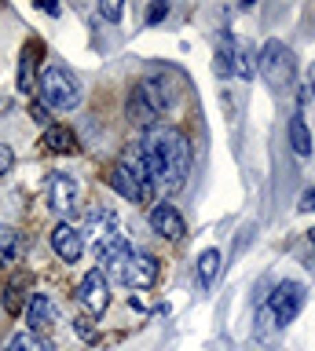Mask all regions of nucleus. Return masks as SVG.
<instances>
[{"label": "nucleus", "instance_id": "obj_27", "mask_svg": "<svg viewBox=\"0 0 315 351\" xmlns=\"http://www.w3.org/2000/svg\"><path fill=\"white\" fill-rule=\"evenodd\" d=\"M308 241H312V245H315V230H312V234H308Z\"/></svg>", "mask_w": 315, "mask_h": 351}, {"label": "nucleus", "instance_id": "obj_26", "mask_svg": "<svg viewBox=\"0 0 315 351\" xmlns=\"http://www.w3.org/2000/svg\"><path fill=\"white\" fill-rule=\"evenodd\" d=\"M301 213H315V186L301 194Z\"/></svg>", "mask_w": 315, "mask_h": 351}, {"label": "nucleus", "instance_id": "obj_11", "mask_svg": "<svg viewBox=\"0 0 315 351\" xmlns=\"http://www.w3.org/2000/svg\"><path fill=\"white\" fill-rule=\"evenodd\" d=\"M150 227H154V234H161L165 241H180L183 234H187V223H183L180 208L176 205H154L150 208Z\"/></svg>", "mask_w": 315, "mask_h": 351}, {"label": "nucleus", "instance_id": "obj_24", "mask_svg": "<svg viewBox=\"0 0 315 351\" xmlns=\"http://www.w3.org/2000/svg\"><path fill=\"white\" fill-rule=\"evenodd\" d=\"M100 15L110 19V22H117V19H121V4H100Z\"/></svg>", "mask_w": 315, "mask_h": 351}, {"label": "nucleus", "instance_id": "obj_19", "mask_svg": "<svg viewBox=\"0 0 315 351\" xmlns=\"http://www.w3.org/2000/svg\"><path fill=\"white\" fill-rule=\"evenodd\" d=\"M231 48H235V40H231V33H220V48H216V62H213V70L216 77H231Z\"/></svg>", "mask_w": 315, "mask_h": 351}, {"label": "nucleus", "instance_id": "obj_22", "mask_svg": "<svg viewBox=\"0 0 315 351\" xmlns=\"http://www.w3.org/2000/svg\"><path fill=\"white\" fill-rule=\"evenodd\" d=\"M165 15H169V4H150L147 8V26H158Z\"/></svg>", "mask_w": 315, "mask_h": 351}, {"label": "nucleus", "instance_id": "obj_7", "mask_svg": "<svg viewBox=\"0 0 315 351\" xmlns=\"http://www.w3.org/2000/svg\"><path fill=\"white\" fill-rule=\"evenodd\" d=\"M264 307H268L275 329H286L304 307V285L301 282H279L275 289H271V296L264 300Z\"/></svg>", "mask_w": 315, "mask_h": 351}, {"label": "nucleus", "instance_id": "obj_17", "mask_svg": "<svg viewBox=\"0 0 315 351\" xmlns=\"http://www.w3.org/2000/svg\"><path fill=\"white\" fill-rule=\"evenodd\" d=\"M34 66H37V40H30L23 48V66H19V88H23V92H34V88H37Z\"/></svg>", "mask_w": 315, "mask_h": 351}, {"label": "nucleus", "instance_id": "obj_15", "mask_svg": "<svg viewBox=\"0 0 315 351\" xmlns=\"http://www.w3.org/2000/svg\"><path fill=\"white\" fill-rule=\"evenodd\" d=\"M220 263H224V256H220V249H205L202 256H198V282L209 289V285L216 282V274H220Z\"/></svg>", "mask_w": 315, "mask_h": 351}, {"label": "nucleus", "instance_id": "obj_5", "mask_svg": "<svg viewBox=\"0 0 315 351\" xmlns=\"http://www.w3.org/2000/svg\"><path fill=\"white\" fill-rule=\"evenodd\" d=\"M110 186L125 197L128 205H147L154 186L147 180V169L139 161V154H125V161H117L110 169Z\"/></svg>", "mask_w": 315, "mask_h": 351}, {"label": "nucleus", "instance_id": "obj_12", "mask_svg": "<svg viewBox=\"0 0 315 351\" xmlns=\"http://www.w3.org/2000/svg\"><path fill=\"white\" fill-rule=\"evenodd\" d=\"M51 249H56V256L62 263H78L81 252H84V234L73 223H59L51 230Z\"/></svg>", "mask_w": 315, "mask_h": 351}, {"label": "nucleus", "instance_id": "obj_2", "mask_svg": "<svg viewBox=\"0 0 315 351\" xmlns=\"http://www.w3.org/2000/svg\"><path fill=\"white\" fill-rule=\"evenodd\" d=\"M103 267H106L103 271L106 278L121 282V285H128V289H150V285L158 282V260L132 249V245H128L125 252H117L114 260H106Z\"/></svg>", "mask_w": 315, "mask_h": 351}, {"label": "nucleus", "instance_id": "obj_1", "mask_svg": "<svg viewBox=\"0 0 315 351\" xmlns=\"http://www.w3.org/2000/svg\"><path fill=\"white\" fill-rule=\"evenodd\" d=\"M139 161L147 169V180L154 191L176 194L183 191L191 176V143L180 128L172 125H150L143 132V143H139Z\"/></svg>", "mask_w": 315, "mask_h": 351}, {"label": "nucleus", "instance_id": "obj_10", "mask_svg": "<svg viewBox=\"0 0 315 351\" xmlns=\"http://www.w3.org/2000/svg\"><path fill=\"white\" fill-rule=\"evenodd\" d=\"M26 322H30V333H48L51 326L59 322V307L48 293H34L26 304Z\"/></svg>", "mask_w": 315, "mask_h": 351}, {"label": "nucleus", "instance_id": "obj_13", "mask_svg": "<svg viewBox=\"0 0 315 351\" xmlns=\"http://www.w3.org/2000/svg\"><path fill=\"white\" fill-rule=\"evenodd\" d=\"M45 147L51 154H73L78 150V136H73L70 128H62V125H48L45 128Z\"/></svg>", "mask_w": 315, "mask_h": 351}, {"label": "nucleus", "instance_id": "obj_20", "mask_svg": "<svg viewBox=\"0 0 315 351\" xmlns=\"http://www.w3.org/2000/svg\"><path fill=\"white\" fill-rule=\"evenodd\" d=\"M15 256H19V230L0 223V267H4V263H12Z\"/></svg>", "mask_w": 315, "mask_h": 351}, {"label": "nucleus", "instance_id": "obj_18", "mask_svg": "<svg viewBox=\"0 0 315 351\" xmlns=\"http://www.w3.org/2000/svg\"><path fill=\"white\" fill-rule=\"evenodd\" d=\"M4 351H51V348H48L45 337H37V333H30V329H26V333H15L12 340H8Z\"/></svg>", "mask_w": 315, "mask_h": 351}, {"label": "nucleus", "instance_id": "obj_14", "mask_svg": "<svg viewBox=\"0 0 315 351\" xmlns=\"http://www.w3.org/2000/svg\"><path fill=\"white\" fill-rule=\"evenodd\" d=\"M290 147L297 150L301 158H308V154H312V132H308V125H304L301 114L290 117Z\"/></svg>", "mask_w": 315, "mask_h": 351}, {"label": "nucleus", "instance_id": "obj_4", "mask_svg": "<svg viewBox=\"0 0 315 351\" xmlns=\"http://www.w3.org/2000/svg\"><path fill=\"white\" fill-rule=\"evenodd\" d=\"M40 103H45L48 110H78L81 103V84H78V77H73L67 66H48L45 73H40Z\"/></svg>", "mask_w": 315, "mask_h": 351}, {"label": "nucleus", "instance_id": "obj_3", "mask_svg": "<svg viewBox=\"0 0 315 351\" xmlns=\"http://www.w3.org/2000/svg\"><path fill=\"white\" fill-rule=\"evenodd\" d=\"M257 73L264 77V84L271 92H290L297 81V59L282 40H264V48L257 51Z\"/></svg>", "mask_w": 315, "mask_h": 351}, {"label": "nucleus", "instance_id": "obj_25", "mask_svg": "<svg viewBox=\"0 0 315 351\" xmlns=\"http://www.w3.org/2000/svg\"><path fill=\"white\" fill-rule=\"evenodd\" d=\"M30 114H34L37 125H45V128H48V106H45V103H34V110H30Z\"/></svg>", "mask_w": 315, "mask_h": 351}, {"label": "nucleus", "instance_id": "obj_21", "mask_svg": "<svg viewBox=\"0 0 315 351\" xmlns=\"http://www.w3.org/2000/svg\"><path fill=\"white\" fill-rule=\"evenodd\" d=\"M73 329L84 337V340H95V326H92V318L89 315H81V318H73Z\"/></svg>", "mask_w": 315, "mask_h": 351}, {"label": "nucleus", "instance_id": "obj_8", "mask_svg": "<svg viewBox=\"0 0 315 351\" xmlns=\"http://www.w3.org/2000/svg\"><path fill=\"white\" fill-rule=\"evenodd\" d=\"M78 197H81V186L70 172H51L48 176V208L56 216H62V223L78 213Z\"/></svg>", "mask_w": 315, "mask_h": 351}, {"label": "nucleus", "instance_id": "obj_23", "mask_svg": "<svg viewBox=\"0 0 315 351\" xmlns=\"http://www.w3.org/2000/svg\"><path fill=\"white\" fill-rule=\"evenodd\" d=\"M12 165H15V154H12V147H4V143H0V176H8V172H12Z\"/></svg>", "mask_w": 315, "mask_h": 351}, {"label": "nucleus", "instance_id": "obj_16", "mask_svg": "<svg viewBox=\"0 0 315 351\" xmlns=\"http://www.w3.org/2000/svg\"><path fill=\"white\" fill-rule=\"evenodd\" d=\"M231 73L246 77V81L257 73V55L249 51V44H235L231 48Z\"/></svg>", "mask_w": 315, "mask_h": 351}, {"label": "nucleus", "instance_id": "obj_6", "mask_svg": "<svg viewBox=\"0 0 315 351\" xmlns=\"http://www.w3.org/2000/svg\"><path fill=\"white\" fill-rule=\"evenodd\" d=\"M176 103V88L161 84L158 77H147V81H139V88L132 92V114L139 125H158L161 114H169V106Z\"/></svg>", "mask_w": 315, "mask_h": 351}, {"label": "nucleus", "instance_id": "obj_9", "mask_svg": "<svg viewBox=\"0 0 315 351\" xmlns=\"http://www.w3.org/2000/svg\"><path fill=\"white\" fill-rule=\"evenodd\" d=\"M78 300H81V307H84L92 318H100L106 307H110V278H106L100 267H92V271L81 278Z\"/></svg>", "mask_w": 315, "mask_h": 351}]
</instances>
